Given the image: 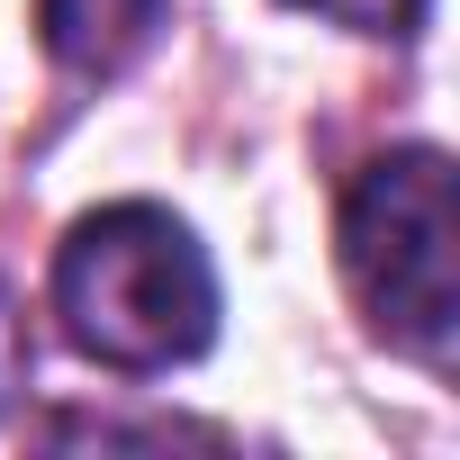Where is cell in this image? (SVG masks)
Segmentation results:
<instances>
[{
    "mask_svg": "<svg viewBox=\"0 0 460 460\" xmlns=\"http://www.w3.org/2000/svg\"><path fill=\"white\" fill-rule=\"evenodd\" d=\"M55 316L82 361L163 379L217 343V262L163 199H109L55 244Z\"/></svg>",
    "mask_w": 460,
    "mask_h": 460,
    "instance_id": "cell-1",
    "label": "cell"
},
{
    "mask_svg": "<svg viewBox=\"0 0 460 460\" xmlns=\"http://www.w3.org/2000/svg\"><path fill=\"white\" fill-rule=\"evenodd\" d=\"M334 262L370 316V334L424 370L460 352V199L442 145H397L352 172L334 217Z\"/></svg>",
    "mask_w": 460,
    "mask_h": 460,
    "instance_id": "cell-2",
    "label": "cell"
},
{
    "mask_svg": "<svg viewBox=\"0 0 460 460\" xmlns=\"http://www.w3.org/2000/svg\"><path fill=\"white\" fill-rule=\"evenodd\" d=\"M163 19H172V0H37L46 55H55L64 73H82V82L127 73V64L163 37Z\"/></svg>",
    "mask_w": 460,
    "mask_h": 460,
    "instance_id": "cell-3",
    "label": "cell"
},
{
    "mask_svg": "<svg viewBox=\"0 0 460 460\" xmlns=\"http://www.w3.org/2000/svg\"><path fill=\"white\" fill-rule=\"evenodd\" d=\"M289 10H307V19H325V28H352V37H424V19H433V0H289Z\"/></svg>",
    "mask_w": 460,
    "mask_h": 460,
    "instance_id": "cell-4",
    "label": "cell"
},
{
    "mask_svg": "<svg viewBox=\"0 0 460 460\" xmlns=\"http://www.w3.org/2000/svg\"><path fill=\"white\" fill-rule=\"evenodd\" d=\"M28 370H37V343H28V307L10 298V280H0V415H10L28 397Z\"/></svg>",
    "mask_w": 460,
    "mask_h": 460,
    "instance_id": "cell-5",
    "label": "cell"
}]
</instances>
